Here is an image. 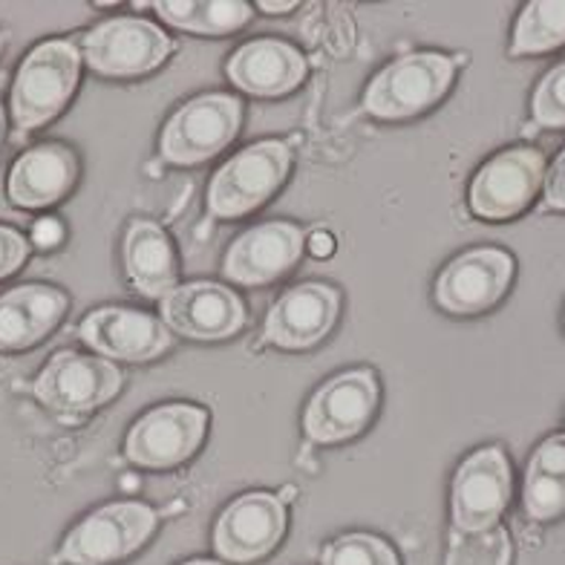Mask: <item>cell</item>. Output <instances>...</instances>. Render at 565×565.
Returning <instances> with one entry per match:
<instances>
[{"label":"cell","mask_w":565,"mask_h":565,"mask_svg":"<svg viewBox=\"0 0 565 565\" xmlns=\"http://www.w3.org/2000/svg\"><path fill=\"white\" fill-rule=\"evenodd\" d=\"M454 61L441 53H413L381 70L364 93V110L375 119H409L430 110L450 84Z\"/></svg>","instance_id":"7a4b0ae2"},{"label":"cell","mask_w":565,"mask_h":565,"mask_svg":"<svg viewBox=\"0 0 565 565\" xmlns=\"http://www.w3.org/2000/svg\"><path fill=\"white\" fill-rule=\"evenodd\" d=\"M379 407V381L370 370H350L327 381L303 413L306 436L318 445H338L364 430Z\"/></svg>","instance_id":"9c48e42d"},{"label":"cell","mask_w":565,"mask_h":565,"mask_svg":"<svg viewBox=\"0 0 565 565\" xmlns=\"http://www.w3.org/2000/svg\"><path fill=\"white\" fill-rule=\"evenodd\" d=\"M303 231L291 223H263L231 243L223 271L239 286H263L282 277L303 254Z\"/></svg>","instance_id":"e0dca14e"},{"label":"cell","mask_w":565,"mask_h":565,"mask_svg":"<svg viewBox=\"0 0 565 565\" xmlns=\"http://www.w3.org/2000/svg\"><path fill=\"white\" fill-rule=\"evenodd\" d=\"M513 277V257L502 248H470L441 268L436 303L450 315H482L502 300Z\"/></svg>","instance_id":"8fae6325"},{"label":"cell","mask_w":565,"mask_h":565,"mask_svg":"<svg viewBox=\"0 0 565 565\" xmlns=\"http://www.w3.org/2000/svg\"><path fill=\"white\" fill-rule=\"evenodd\" d=\"M82 53L73 41H44L26 58L12 84V119L21 130L53 121L75 93Z\"/></svg>","instance_id":"6da1fadb"},{"label":"cell","mask_w":565,"mask_h":565,"mask_svg":"<svg viewBox=\"0 0 565 565\" xmlns=\"http://www.w3.org/2000/svg\"><path fill=\"white\" fill-rule=\"evenodd\" d=\"M125 268L136 289L150 300L168 298L177 289V257L168 234L150 220H134L125 234Z\"/></svg>","instance_id":"44dd1931"},{"label":"cell","mask_w":565,"mask_h":565,"mask_svg":"<svg viewBox=\"0 0 565 565\" xmlns=\"http://www.w3.org/2000/svg\"><path fill=\"white\" fill-rule=\"evenodd\" d=\"M522 502L534 522H551L565 513V436H551L534 450Z\"/></svg>","instance_id":"7402d4cb"},{"label":"cell","mask_w":565,"mask_h":565,"mask_svg":"<svg viewBox=\"0 0 565 565\" xmlns=\"http://www.w3.org/2000/svg\"><path fill=\"white\" fill-rule=\"evenodd\" d=\"M61 237H64V228H61L58 220H41V223H35V228H32V239H35L41 248L58 246Z\"/></svg>","instance_id":"f546056e"},{"label":"cell","mask_w":565,"mask_h":565,"mask_svg":"<svg viewBox=\"0 0 565 565\" xmlns=\"http://www.w3.org/2000/svg\"><path fill=\"white\" fill-rule=\"evenodd\" d=\"M298 7V3H295V0H289V3H266V0H263L260 3V9H266L268 15H280V12H291V9Z\"/></svg>","instance_id":"1f68e13d"},{"label":"cell","mask_w":565,"mask_h":565,"mask_svg":"<svg viewBox=\"0 0 565 565\" xmlns=\"http://www.w3.org/2000/svg\"><path fill=\"white\" fill-rule=\"evenodd\" d=\"M0 46H3V35H0Z\"/></svg>","instance_id":"e575fe53"},{"label":"cell","mask_w":565,"mask_h":565,"mask_svg":"<svg viewBox=\"0 0 565 565\" xmlns=\"http://www.w3.org/2000/svg\"><path fill=\"white\" fill-rule=\"evenodd\" d=\"M320 565H398V554L381 536L343 534L323 548Z\"/></svg>","instance_id":"484cf974"},{"label":"cell","mask_w":565,"mask_h":565,"mask_svg":"<svg viewBox=\"0 0 565 565\" xmlns=\"http://www.w3.org/2000/svg\"><path fill=\"white\" fill-rule=\"evenodd\" d=\"M565 44V0H536L522 9L511 55H543Z\"/></svg>","instance_id":"cb8c5ba5"},{"label":"cell","mask_w":565,"mask_h":565,"mask_svg":"<svg viewBox=\"0 0 565 565\" xmlns=\"http://www.w3.org/2000/svg\"><path fill=\"white\" fill-rule=\"evenodd\" d=\"M291 153L282 141H257L214 173L209 185V211L220 220H237L260 209L282 185Z\"/></svg>","instance_id":"277c9868"},{"label":"cell","mask_w":565,"mask_h":565,"mask_svg":"<svg viewBox=\"0 0 565 565\" xmlns=\"http://www.w3.org/2000/svg\"><path fill=\"white\" fill-rule=\"evenodd\" d=\"M3 136H7V119H3V107H0V148H3Z\"/></svg>","instance_id":"d6a6232c"},{"label":"cell","mask_w":565,"mask_h":565,"mask_svg":"<svg viewBox=\"0 0 565 565\" xmlns=\"http://www.w3.org/2000/svg\"><path fill=\"white\" fill-rule=\"evenodd\" d=\"M545 202H548V209L565 211V150L545 173Z\"/></svg>","instance_id":"f1b7e54d"},{"label":"cell","mask_w":565,"mask_h":565,"mask_svg":"<svg viewBox=\"0 0 565 565\" xmlns=\"http://www.w3.org/2000/svg\"><path fill=\"white\" fill-rule=\"evenodd\" d=\"M243 107L234 96L209 93L191 98L162 130V157L171 164H200L225 150L239 134Z\"/></svg>","instance_id":"8992f818"},{"label":"cell","mask_w":565,"mask_h":565,"mask_svg":"<svg viewBox=\"0 0 565 565\" xmlns=\"http://www.w3.org/2000/svg\"><path fill=\"white\" fill-rule=\"evenodd\" d=\"M209 413L194 404H162L130 427L125 441L127 459L139 468H177L200 450Z\"/></svg>","instance_id":"ba28073f"},{"label":"cell","mask_w":565,"mask_h":565,"mask_svg":"<svg viewBox=\"0 0 565 565\" xmlns=\"http://www.w3.org/2000/svg\"><path fill=\"white\" fill-rule=\"evenodd\" d=\"M511 499V465L502 447H482L454 477V529L465 534L493 529Z\"/></svg>","instance_id":"7c38bea8"},{"label":"cell","mask_w":565,"mask_h":565,"mask_svg":"<svg viewBox=\"0 0 565 565\" xmlns=\"http://www.w3.org/2000/svg\"><path fill=\"white\" fill-rule=\"evenodd\" d=\"M228 78L248 96L275 98L286 96L303 82L306 58L286 41L275 38H260L248 41L228 58L225 67Z\"/></svg>","instance_id":"ac0fdd59"},{"label":"cell","mask_w":565,"mask_h":565,"mask_svg":"<svg viewBox=\"0 0 565 565\" xmlns=\"http://www.w3.org/2000/svg\"><path fill=\"white\" fill-rule=\"evenodd\" d=\"M157 531V513L141 502H113L84 516L61 543L58 563L110 565L130 557Z\"/></svg>","instance_id":"3957f363"},{"label":"cell","mask_w":565,"mask_h":565,"mask_svg":"<svg viewBox=\"0 0 565 565\" xmlns=\"http://www.w3.org/2000/svg\"><path fill=\"white\" fill-rule=\"evenodd\" d=\"M286 511L275 493H243L216 520L214 548L228 563H254L282 540Z\"/></svg>","instance_id":"5bb4252c"},{"label":"cell","mask_w":565,"mask_h":565,"mask_svg":"<svg viewBox=\"0 0 565 565\" xmlns=\"http://www.w3.org/2000/svg\"><path fill=\"white\" fill-rule=\"evenodd\" d=\"M182 565H220L214 559H191V563H182Z\"/></svg>","instance_id":"836d02e7"},{"label":"cell","mask_w":565,"mask_h":565,"mask_svg":"<svg viewBox=\"0 0 565 565\" xmlns=\"http://www.w3.org/2000/svg\"><path fill=\"white\" fill-rule=\"evenodd\" d=\"M164 21L196 35H225L252 21V7L243 0H194V3H153Z\"/></svg>","instance_id":"603a6c76"},{"label":"cell","mask_w":565,"mask_h":565,"mask_svg":"<svg viewBox=\"0 0 565 565\" xmlns=\"http://www.w3.org/2000/svg\"><path fill=\"white\" fill-rule=\"evenodd\" d=\"M338 306H341V298L332 286H323V282L291 286L268 309L263 335L280 350H309L332 332Z\"/></svg>","instance_id":"9a60e30c"},{"label":"cell","mask_w":565,"mask_h":565,"mask_svg":"<svg viewBox=\"0 0 565 565\" xmlns=\"http://www.w3.org/2000/svg\"><path fill=\"white\" fill-rule=\"evenodd\" d=\"M545 179V159L534 148L502 150L470 185V211L482 220H511L534 202Z\"/></svg>","instance_id":"30bf717a"},{"label":"cell","mask_w":565,"mask_h":565,"mask_svg":"<svg viewBox=\"0 0 565 565\" xmlns=\"http://www.w3.org/2000/svg\"><path fill=\"white\" fill-rule=\"evenodd\" d=\"M78 177L73 150L55 141L26 150L9 173V200L21 209H46L67 196Z\"/></svg>","instance_id":"ffe728a7"},{"label":"cell","mask_w":565,"mask_h":565,"mask_svg":"<svg viewBox=\"0 0 565 565\" xmlns=\"http://www.w3.org/2000/svg\"><path fill=\"white\" fill-rule=\"evenodd\" d=\"M84 61L98 75L134 78L157 70L168 53L171 38L145 18H113L84 35Z\"/></svg>","instance_id":"52a82bcc"},{"label":"cell","mask_w":565,"mask_h":565,"mask_svg":"<svg viewBox=\"0 0 565 565\" xmlns=\"http://www.w3.org/2000/svg\"><path fill=\"white\" fill-rule=\"evenodd\" d=\"M445 565H511V536L499 525L479 534L454 529Z\"/></svg>","instance_id":"d4e9b609"},{"label":"cell","mask_w":565,"mask_h":565,"mask_svg":"<svg viewBox=\"0 0 565 565\" xmlns=\"http://www.w3.org/2000/svg\"><path fill=\"white\" fill-rule=\"evenodd\" d=\"M121 370L107 358L64 350L50 358V364L32 384V393L46 409L73 418L110 402L121 390Z\"/></svg>","instance_id":"5b68a950"},{"label":"cell","mask_w":565,"mask_h":565,"mask_svg":"<svg viewBox=\"0 0 565 565\" xmlns=\"http://www.w3.org/2000/svg\"><path fill=\"white\" fill-rule=\"evenodd\" d=\"M162 323L194 341H223L246 327V306L220 282H185L162 298Z\"/></svg>","instance_id":"4fadbf2b"},{"label":"cell","mask_w":565,"mask_h":565,"mask_svg":"<svg viewBox=\"0 0 565 565\" xmlns=\"http://www.w3.org/2000/svg\"><path fill=\"white\" fill-rule=\"evenodd\" d=\"M78 335L89 350L119 361H153L171 350V332L162 320L125 306H105L82 320Z\"/></svg>","instance_id":"2e32d148"},{"label":"cell","mask_w":565,"mask_h":565,"mask_svg":"<svg viewBox=\"0 0 565 565\" xmlns=\"http://www.w3.org/2000/svg\"><path fill=\"white\" fill-rule=\"evenodd\" d=\"M306 246H309V252H312L315 257H320V260H323V257H329V254L335 252V239H332V234H329V231L318 228L309 234Z\"/></svg>","instance_id":"4dcf8cb0"},{"label":"cell","mask_w":565,"mask_h":565,"mask_svg":"<svg viewBox=\"0 0 565 565\" xmlns=\"http://www.w3.org/2000/svg\"><path fill=\"white\" fill-rule=\"evenodd\" d=\"M67 315V295L26 282L0 298V350H26L44 341Z\"/></svg>","instance_id":"d6986e66"},{"label":"cell","mask_w":565,"mask_h":565,"mask_svg":"<svg viewBox=\"0 0 565 565\" xmlns=\"http://www.w3.org/2000/svg\"><path fill=\"white\" fill-rule=\"evenodd\" d=\"M531 113H534V121L540 127H548V130H563L565 127V61L536 84Z\"/></svg>","instance_id":"4316f807"},{"label":"cell","mask_w":565,"mask_h":565,"mask_svg":"<svg viewBox=\"0 0 565 565\" xmlns=\"http://www.w3.org/2000/svg\"><path fill=\"white\" fill-rule=\"evenodd\" d=\"M26 254H30L26 237L18 234L15 228L0 225V280L9 275H15L18 268L23 266V260H26Z\"/></svg>","instance_id":"83f0119b"}]
</instances>
